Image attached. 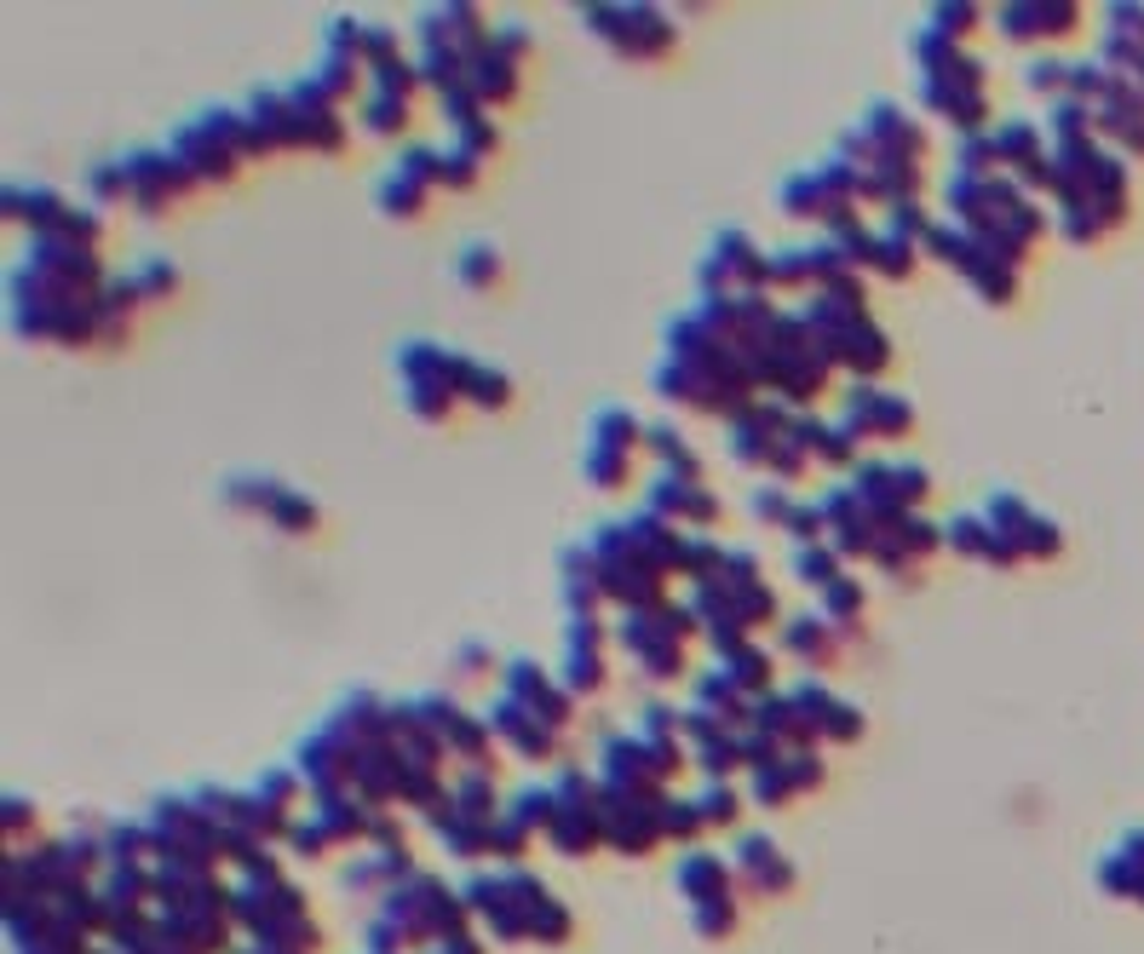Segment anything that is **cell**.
Returning <instances> with one entry per match:
<instances>
[{"mask_svg": "<svg viewBox=\"0 0 1144 954\" xmlns=\"http://www.w3.org/2000/svg\"><path fill=\"white\" fill-rule=\"evenodd\" d=\"M173 150L185 161V173L196 185H225V179H237V167L242 156H253V139H248V116L242 110H225V105H208V110H196L179 132H173Z\"/></svg>", "mask_w": 1144, "mask_h": 954, "instance_id": "6da1fadb", "label": "cell"}, {"mask_svg": "<svg viewBox=\"0 0 1144 954\" xmlns=\"http://www.w3.org/2000/svg\"><path fill=\"white\" fill-rule=\"evenodd\" d=\"M696 616L685 604H645V609H621V622H616V638L627 644V650L638 656V667H645L650 678H679L685 673V644L696 638Z\"/></svg>", "mask_w": 1144, "mask_h": 954, "instance_id": "7a4b0ae2", "label": "cell"}, {"mask_svg": "<svg viewBox=\"0 0 1144 954\" xmlns=\"http://www.w3.org/2000/svg\"><path fill=\"white\" fill-rule=\"evenodd\" d=\"M581 18H587L593 36L604 47H616L621 58H667L673 41H679L673 18L656 12V7H587Z\"/></svg>", "mask_w": 1144, "mask_h": 954, "instance_id": "3957f363", "label": "cell"}, {"mask_svg": "<svg viewBox=\"0 0 1144 954\" xmlns=\"http://www.w3.org/2000/svg\"><path fill=\"white\" fill-rule=\"evenodd\" d=\"M765 259L748 230H719L696 265L702 294H765Z\"/></svg>", "mask_w": 1144, "mask_h": 954, "instance_id": "277c9868", "label": "cell"}, {"mask_svg": "<svg viewBox=\"0 0 1144 954\" xmlns=\"http://www.w3.org/2000/svg\"><path fill=\"white\" fill-rule=\"evenodd\" d=\"M444 185V150H431V145H415V150H402L391 161V173L380 179L375 201H380V213L386 219H415L426 213V196Z\"/></svg>", "mask_w": 1144, "mask_h": 954, "instance_id": "5b68a950", "label": "cell"}, {"mask_svg": "<svg viewBox=\"0 0 1144 954\" xmlns=\"http://www.w3.org/2000/svg\"><path fill=\"white\" fill-rule=\"evenodd\" d=\"M127 167V201L139 213H167L179 196L196 190V179L185 173V161L173 150H139V156H121Z\"/></svg>", "mask_w": 1144, "mask_h": 954, "instance_id": "8992f818", "label": "cell"}, {"mask_svg": "<svg viewBox=\"0 0 1144 954\" xmlns=\"http://www.w3.org/2000/svg\"><path fill=\"white\" fill-rule=\"evenodd\" d=\"M839 420H846L857 437H886V443H903L915 437V403L897 397V391H881L874 380H857L839 403Z\"/></svg>", "mask_w": 1144, "mask_h": 954, "instance_id": "52a82bcc", "label": "cell"}, {"mask_svg": "<svg viewBox=\"0 0 1144 954\" xmlns=\"http://www.w3.org/2000/svg\"><path fill=\"white\" fill-rule=\"evenodd\" d=\"M989 132H995L1001 167L1013 173V185H1024V190H1053V139H1047V127L1013 116V121H1001V127H989Z\"/></svg>", "mask_w": 1144, "mask_h": 954, "instance_id": "ba28073f", "label": "cell"}, {"mask_svg": "<svg viewBox=\"0 0 1144 954\" xmlns=\"http://www.w3.org/2000/svg\"><path fill=\"white\" fill-rule=\"evenodd\" d=\"M650 513L667 518V524H685V529H702V535H708V529L719 524V495L702 484V477L656 471V477H650Z\"/></svg>", "mask_w": 1144, "mask_h": 954, "instance_id": "9c48e42d", "label": "cell"}, {"mask_svg": "<svg viewBox=\"0 0 1144 954\" xmlns=\"http://www.w3.org/2000/svg\"><path fill=\"white\" fill-rule=\"evenodd\" d=\"M558 678L569 696H593L604 690V622L598 616H569L564 622V656Z\"/></svg>", "mask_w": 1144, "mask_h": 954, "instance_id": "30bf717a", "label": "cell"}, {"mask_svg": "<svg viewBox=\"0 0 1144 954\" xmlns=\"http://www.w3.org/2000/svg\"><path fill=\"white\" fill-rule=\"evenodd\" d=\"M794 415L777 403H754L743 415H730V460L736 466H754V471H770V455H777V443L788 437Z\"/></svg>", "mask_w": 1144, "mask_h": 954, "instance_id": "8fae6325", "label": "cell"}, {"mask_svg": "<svg viewBox=\"0 0 1144 954\" xmlns=\"http://www.w3.org/2000/svg\"><path fill=\"white\" fill-rule=\"evenodd\" d=\"M489 731H495V742H507L518 759H529V765H547L553 754H558V731L541 719V713H529L524 702H513V696H500L489 713Z\"/></svg>", "mask_w": 1144, "mask_h": 954, "instance_id": "7c38bea8", "label": "cell"}, {"mask_svg": "<svg viewBox=\"0 0 1144 954\" xmlns=\"http://www.w3.org/2000/svg\"><path fill=\"white\" fill-rule=\"evenodd\" d=\"M507 696L513 702H524L529 713H541V719L553 725V731H564L569 725V690H558L553 678H547V667L541 662H507Z\"/></svg>", "mask_w": 1144, "mask_h": 954, "instance_id": "4fadbf2b", "label": "cell"}, {"mask_svg": "<svg viewBox=\"0 0 1144 954\" xmlns=\"http://www.w3.org/2000/svg\"><path fill=\"white\" fill-rule=\"evenodd\" d=\"M730 863H736V880H743L748 892H765V897H770V892H788V885H794V863L777 851V839H770V834L736 839V857H730Z\"/></svg>", "mask_w": 1144, "mask_h": 954, "instance_id": "5bb4252c", "label": "cell"}, {"mask_svg": "<svg viewBox=\"0 0 1144 954\" xmlns=\"http://www.w3.org/2000/svg\"><path fill=\"white\" fill-rule=\"evenodd\" d=\"M1075 7H1064V0H1029V7H1001L995 23H1001V36L1006 41H1053V36H1070L1075 29Z\"/></svg>", "mask_w": 1144, "mask_h": 954, "instance_id": "9a60e30c", "label": "cell"}, {"mask_svg": "<svg viewBox=\"0 0 1144 954\" xmlns=\"http://www.w3.org/2000/svg\"><path fill=\"white\" fill-rule=\"evenodd\" d=\"M460 368H466V357L449 351V346H437V339H409V346H397L402 386H409V380H437V386L460 391Z\"/></svg>", "mask_w": 1144, "mask_h": 954, "instance_id": "2e32d148", "label": "cell"}, {"mask_svg": "<svg viewBox=\"0 0 1144 954\" xmlns=\"http://www.w3.org/2000/svg\"><path fill=\"white\" fill-rule=\"evenodd\" d=\"M679 892H685L690 903L736 897V863L714 857V851H685V857H679Z\"/></svg>", "mask_w": 1144, "mask_h": 954, "instance_id": "e0dca14e", "label": "cell"}, {"mask_svg": "<svg viewBox=\"0 0 1144 954\" xmlns=\"http://www.w3.org/2000/svg\"><path fill=\"white\" fill-rule=\"evenodd\" d=\"M558 569H564V604H569V616H598V604H604V575H598L593 547H564Z\"/></svg>", "mask_w": 1144, "mask_h": 954, "instance_id": "ac0fdd59", "label": "cell"}, {"mask_svg": "<svg viewBox=\"0 0 1144 954\" xmlns=\"http://www.w3.org/2000/svg\"><path fill=\"white\" fill-rule=\"evenodd\" d=\"M794 431H799L805 449H812L817 466H852V460H857V443H863L846 420H812V415H794Z\"/></svg>", "mask_w": 1144, "mask_h": 954, "instance_id": "d6986e66", "label": "cell"}, {"mask_svg": "<svg viewBox=\"0 0 1144 954\" xmlns=\"http://www.w3.org/2000/svg\"><path fill=\"white\" fill-rule=\"evenodd\" d=\"M783 644H788V656H794L799 667H828L834 650H839V633H834V622L817 609V616L783 622Z\"/></svg>", "mask_w": 1144, "mask_h": 954, "instance_id": "ffe728a7", "label": "cell"}, {"mask_svg": "<svg viewBox=\"0 0 1144 954\" xmlns=\"http://www.w3.org/2000/svg\"><path fill=\"white\" fill-rule=\"evenodd\" d=\"M426 823H431V834H437V839H444L449 857H460V863L495 857V851H489V823H466V816H460L455 805H437V811L426 816Z\"/></svg>", "mask_w": 1144, "mask_h": 954, "instance_id": "44dd1931", "label": "cell"}, {"mask_svg": "<svg viewBox=\"0 0 1144 954\" xmlns=\"http://www.w3.org/2000/svg\"><path fill=\"white\" fill-rule=\"evenodd\" d=\"M921 242H903L897 230H868V248H863V270H874V277H886V282H903V277H915V265H921Z\"/></svg>", "mask_w": 1144, "mask_h": 954, "instance_id": "7402d4cb", "label": "cell"}, {"mask_svg": "<svg viewBox=\"0 0 1144 954\" xmlns=\"http://www.w3.org/2000/svg\"><path fill=\"white\" fill-rule=\"evenodd\" d=\"M513 374H500V368H489V362H478V357H466V368H460V403H472V408H484V415H500V408L513 403Z\"/></svg>", "mask_w": 1144, "mask_h": 954, "instance_id": "603a6c76", "label": "cell"}, {"mask_svg": "<svg viewBox=\"0 0 1144 954\" xmlns=\"http://www.w3.org/2000/svg\"><path fill=\"white\" fill-rule=\"evenodd\" d=\"M719 667L730 673V685L743 690V696H754V702H765V696H770V685H777V662H770V650H759L754 638L743 644V650L719 656Z\"/></svg>", "mask_w": 1144, "mask_h": 954, "instance_id": "cb8c5ba5", "label": "cell"}, {"mask_svg": "<svg viewBox=\"0 0 1144 954\" xmlns=\"http://www.w3.org/2000/svg\"><path fill=\"white\" fill-rule=\"evenodd\" d=\"M593 449H621V455H633V449H645V420L633 415L627 403H604L598 415H593Z\"/></svg>", "mask_w": 1144, "mask_h": 954, "instance_id": "d4e9b609", "label": "cell"}, {"mask_svg": "<svg viewBox=\"0 0 1144 954\" xmlns=\"http://www.w3.org/2000/svg\"><path fill=\"white\" fill-rule=\"evenodd\" d=\"M645 449L656 455V471H685V477H702V455L685 443V431L673 420H650L645 426Z\"/></svg>", "mask_w": 1144, "mask_h": 954, "instance_id": "484cf974", "label": "cell"}, {"mask_svg": "<svg viewBox=\"0 0 1144 954\" xmlns=\"http://www.w3.org/2000/svg\"><path fill=\"white\" fill-rule=\"evenodd\" d=\"M306 794H311V782L299 776V765H271V771L253 782V799H265L277 816H288V823H299L294 811H299V799H306Z\"/></svg>", "mask_w": 1144, "mask_h": 954, "instance_id": "4316f807", "label": "cell"}, {"mask_svg": "<svg viewBox=\"0 0 1144 954\" xmlns=\"http://www.w3.org/2000/svg\"><path fill=\"white\" fill-rule=\"evenodd\" d=\"M449 805L466 816V823H495L500 816V794H495V776L489 771H466L455 788H449Z\"/></svg>", "mask_w": 1144, "mask_h": 954, "instance_id": "83f0119b", "label": "cell"}, {"mask_svg": "<svg viewBox=\"0 0 1144 954\" xmlns=\"http://www.w3.org/2000/svg\"><path fill=\"white\" fill-rule=\"evenodd\" d=\"M817 598H823V616L834 622V633H839V627L857 633L863 616H868V587L857 582V575H839V582H834L828 593H817Z\"/></svg>", "mask_w": 1144, "mask_h": 954, "instance_id": "f1b7e54d", "label": "cell"}, {"mask_svg": "<svg viewBox=\"0 0 1144 954\" xmlns=\"http://www.w3.org/2000/svg\"><path fill=\"white\" fill-rule=\"evenodd\" d=\"M770 288H817L812 242H799V248H770V259H765V294H770Z\"/></svg>", "mask_w": 1144, "mask_h": 954, "instance_id": "f546056e", "label": "cell"}, {"mask_svg": "<svg viewBox=\"0 0 1144 954\" xmlns=\"http://www.w3.org/2000/svg\"><path fill=\"white\" fill-rule=\"evenodd\" d=\"M179 282H185V277H179V265H173V259H161V254H150V259H139V265L127 270V288H132V299H139V305H150V299H173Z\"/></svg>", "mask_w": 1144, "mask_h": 954, "instance_id": "4dcf8cb0", "label": "cell"}, {"mask_svg": "<svg viewBox=\"0 0 1144 954\" xmlns=\"http://www.w3.org/2000/svg\"><path fill=\"white\" fill-rule=\"evenodd\" d=\"M265 518H271L282 535H317V529H322V506H317L311 495H299L294 484H282Z\"/></svg>", "mask_w": 1144, "mask_h": 954, "instance_id": "1f68e13d", "label": "cell"}, {"mask_svg": "<svg viewBox=\"0 0 1144 954\" xmlns=\"http://www.w3.org/2000/svg\"><path fill=\"white\" fill-rule=\"evenodd\" d=\"M402 408H409L415 420H426V426H444L460 408V391L437 386V380H409V386H402Z\"/></svg>", "mask_w": 1144, "mask_h": 954, "instance_id": "d6a6232c", "label": "cell"}, {"mask_svg": "<svg viewBox=\"0 0 1144 954\" xmlns=\"http://www.w3.org/2000/svg\"><path fill=\"white\" fill-rule=\"evenodd\" d=\"M277 477H265V471H237V477H225V506H237V513H271V500H277Z\"/></svg>", "mask_w": 1144, "mask_h": 954, "instance_id": "836d02e7", "label": "cell"}, {"mask_svg": "<svg viewBox=\"0 0 1144 954\" xmlns=\"http://www.w3.org/2000/svg\"><path fill=\"white\" fill-rule=\"evenodd\" d=\"M500 270H507V259H500L495 242H466L460 259H455V277H460L466 288H495Z\"/></svg>", "mask_w": 1144, "mask_h": 954, "instance_id": "e575fe53", "label": "cell"}, {"mask_svg": "<svg viewBox=\"0 0 1144 954\" xmlns=\"http://www.w3.org/2000/svg\"><path fill=\"white\" fill-rule=\"evenodd\" d=\"M794 575H799L805 587L828 593V587L839 582V575H846V558H839V553L828 547V540H823V547H794Z\"/></svg>", "mask_w": 1144, "mask_h": 954, "instance_id": "d590c367", "label": "cell"}, {"mask_svg": "<svg viewBox=\"0 0 1144 954\" xmlns=\"http://www.w3.org/2000/svg\"><path fill=\"white\" fill-rule=\"evenodd\" d=\"M581 471H587L593 489H627V484H633V455H621V449H593V443H587Z\"/></svg>", "mask_w": 1144, "mask_h": 954, "instance_id": "8d00e7d4", "label": "cell"}, {"mask_svg": "<svg viewBox=\"0 0 1144 954\" xmlns=\"http://www.w3.org/2000/svg\"><path fill=\"white\" fill-rule=\"evenodd\" d=\"M696 811L708 828H730L736 816H743V794H736V782H708V788L696 794Z\"/></svg>", "mask_w": 1144, "mask_h": 954, "instance_id": "74e56055", "label": "cell"}, {"mask_svg": "<svg viewBox=\"0 0 1144 954\" xmlns=\"http://www.w3.org/2000/svg\"><path fill=\"white\" fill-rule=\"evenodd\" d=\"M529 845H535V828H524L518 816L500 811L495 823H489V851H495L500 863H524V851H529Z\"/></svg>", "mask_w": 1144, "mask_h": 954, "instance_id": "f35d334b", "label": "cell"}, {"mask_svg": "<svg viewBox=\"0 0 1144 954\" xmlns=\"http://www.w3.org/2000/svg\"><path fill=\"white\" fill-rule=\"evenodd\" d=\"M978 18H984L978 7H932L921 29H932V36H944V41H955V47H961V41L972 36V29H978Z\"/></svg>", "mask_w": 1144, "mask_h": 954, "instance_id": "ab89813d", "label": "cell"}, {"mask_svg": "<svg viewBox=\"0 0 1144 954\" xmlns=\"http://www.w3.org/2000/svg\"><path fill=\"white\" fill-rule=\"evenodd\" d=\"M478 173H484V156H478L472 145L455 139V145L444 150V190H472Z\"/></svg>", "mask_w": 1144, "mask_h": 954, "instance_id": "60d3db41", "label": "cell"}, {"mask_svg": "<svg viewBox=\"0 0 1144 954\" xmlns=\"http://www.w3.org/2000/svg\"><path fill=\"white\" fill-rule=\"evenodd\" d=\"M569 932H576V920H569V908H564L558 897H547L541 908L529 914V937H535V943H547V948H553V943H564Z\"/></svg>", "mask_w": 1144, "mask_h": 954, "instance_id": "b9f144b4", "label": "cell"}, {"mask_svg": "<svg viewBox=\"0 0 1144 954\" xmlns=\"http://www.w3.org/2000/svg\"><path fill=\"white\" fill-rule=\"evenodd\" d=\"M748 513H754L759 524H770V529H783V524H788V513H794V495H788V484H759V489L748 495Z\"/></svg>", "mask_w": 1144, "mask_h": 954, "instance_id": "7bdbcfd3", "label": "cell"}, {"mask_svg": "<svg viewBox=\"0 0 1144 954\" xmlns=\"http://www.w3.org/2000/svg\"><path fill=\"white\" fill-rule=\"evenodd\" d=\"M736 920H743V908H736V897H719V903H696L690 908V926L702 937H730L736 932Z\"/></svg>", "mask_w": 1144, "mask_h": 954, "instance_id": "ee69618b", "label": "cell"}, {"mask_svg": "<svg viewBox=\"0 0 1144 954\" xmlns=\"http://www.w3.org/2000/svg\"><path fill=\"white\" fill-rule=\"evenodd\" d=\"M87 196H92V208L98 201H121L127 196V167L121 161H92L87 167Z\"/></svg>", "mask_w": 1144, "mask_h": 954, "instance_id": "f6af8a7d", "label": "cell"}, {"mask_svg": "<svg viewBox=\"0 0 1144 954\" xmlns=\"http://www.w3.org/2000/svg\"><path fill=\"white\" fill-rule=\"evenodd\" d=\"M708 823H702V811H696V799H673L667 794V811H661V834L667 839H690V834H702Z\"/></svg>", "mask_w": 1144, "mask_h": 954, "instance_id": "bcb514c9", "label": "cell"}, {"mask_svg": "<svg viewBox=\"0 0 1144 954\" xmlns=\"http://www.w3.org/2000/svg\"><path fill=\"white\" fill-rule=\"evenodd\" d=\"M892 471H897V495H903V506H908V513H921V500L932 495V471L915 466V460H892Z\"/></svg>", "mask_w": 1144, "mask_h": 954, "instance_id": "7dc6e473", "label": "cell"}, {"mask_svg": "<svg viewBox=\"0 0 1144 954\" xmlns=\"http://www.w3.org/2000/svg\"><path fill=\"white\" fill-rule=\"evenodd\" d=\"M0 823H7V839H23L29 828H36V805H29L23 794H7L0 799Z\"/></svg>", "mask_w": 1144, "mask_h": 954, "instance_id": "c3c4849f", "label": "cell"}, {"mask_svg": "<svg viewBox=\"0 0 1144 954\" xmlns=\"http://www.w3.org/2000/svg\"><path fill=\"white\" fill-rule=\"evenodd\" d=\"M455 662H460L455 673H489V667H484V662H489L484 644H460V656H455Z\"/></svg>", "mask_w": 1144, "mask_h": 954, "instance_id": "681fc988", "label": "cell"}, {"mask_svg": "<svg viewBox=\"0 0 1144 954\" xmlns=\"http://www.w3.org/2000/svg\"><path fill=\"white\" fill-rule=\"evenodd\" d=\"M437 954H484V948H478L472 932H460V937H449V943H437Z\"/></svg>", "mask_w": 1144, "mask_h": 954, "instance_id": "f907efd6", "label": "cell"}, {"mask_svg": "<svg viewBox=\"0 0 1144 954\" xmlns=\"http://www.w3.org/2000/svg\"><path fill=\"white\" fill-rule=\"evenodd\" d=\"M431 954H437V948H431Z\"/></svg>", "mask_w": 1144, "mask_h": 954, "instance_id": "816d5d0a", "label": "cell"}]
</instances>
